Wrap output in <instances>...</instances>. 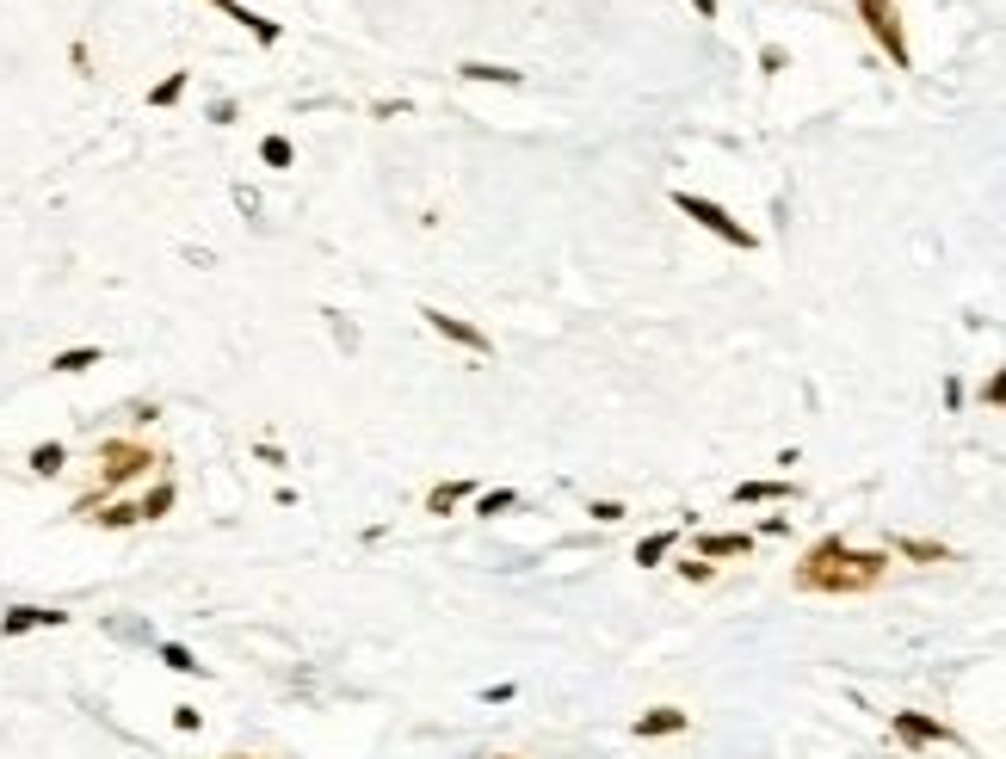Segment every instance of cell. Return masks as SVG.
Here are the masks:
<instances>
[{"label":"cell","mask_w":1006,"mask_h":759,"mask_svg":"<svg viewBox=\"0 0 1006 759\" xmlns=\"http://www.w3.org/2000/svg\"><path fill=\"white\" fill-rule=\"evenodd\" d=\"M889 581V550H858L846 537H821V544L803 550V562L790 568V587L797 593H871Z\"/></svg>","instance_id":"obj_1"},{"label":"cell","mask_w":1006,"mask_h":759,"mask_svg":"<svg viewBox=\"0 0 1006 759\" xmlns=\"http://www.w3.org/2000/svg\"><path fill=\"white\" fill-rule=\"evenodd\" d=\"M161 463H167V451L142 445V439H105V445H99V488L75 500V519H87L93 506H105V494L130 488L136 476H149V469H161Z\"/></svg>","instance_id":"obj_2"},{"label":"cell","mask_w":1006,"mask_h":759,"mask_svg":"<svg viewBox=\"0 0 1006 759\" xmlns=\"http://www.w3.org/2000/svg\"><path fill=\"white\" fill-rule=\"evenodd\" d=\"M858 25L871 31V44L895 62V68H914V50H908V25H902V7L895 0H852Z\"/></svg>","instance_id":"obj_3"},{"label":"cell","mask_w":1006,"mask_h":759,"mask_svg":"<svg viewBox=\"0 0 1006 759\" xmlns=\"http://www.w3.org/2000/svg\"><path fill=\"white\" fill-rule=\"evenodd\" d=\"M673 210L679 216H692V223L704 229V235H716V241H729V247H741V253H753L760 247V235H753L741 216H729L716 198H698V192H673Z\"/></svg>","instance_id":"obj_4"},{"label":"cell","mask_w":1006,"mask_h":759,"mask_svg":"<svg viewBox=\"0 0 1006 759\" xmlns=\"http://www.w3.org/2000/svg\"><path fill=\"white\" fill-rule=\"evenodd\" d=\"M889 729H895V741H902V747H945V741H957L951 722L926 716V710H895V716H889Z\"/></svg>","instance_id":"obj_5"},{"label":"cell","mask_w":1006,"mask_h":759,"mask_svg":"<svg viewBox=\"0 0 1006 759\" xmlns=\"http://www.w3.org/2000/svg\"><path fill=\"white\" fill-rule=\"evenodd\" d=\"M426 315V328H433L439 340H451V346H470L476 358H494V340L476 328V321H463V315H451V309H420Z\"/></svg>","instance_id":"obj_6"},{"label":"cell","mask_w":1006,"mask_h":759,"mask_svg":"<svg viewBox=\"0 0 1006 759\" xmlns=\"http://www.w3.org/2000/svg\"><path fill=\"white\" fill-rule=\"evenodd\" d=\"M686 729H692V716L679 710V704H655V710H642V716L630 722L636 741H667V735H686Z\"/></svg>","instance_id":"obj_7"},{"label":"cell","mask_w":1006,"mask_h":759,"mask_svg":"<svg viewBox=\"0 0 1006 759\" xmlns=\"http://www.w3.org/2000/svg\"><path fill=\"white\" fill-rule=\"evenodd\" d=\"M210 7H217V13H223L229 25H241V31H247V38H254V44H266V50H272V44L284 38V31H278V19H260L254 7H241V0H210Z\"/></svg>","instance_id":"obj_8"},{"label":"cell","mask_w":1006,"mask_h":759,"mask_svg":"<svg viewBox=\"0 0 1006 759\" xmlns=\"http://www.w3.org/2000/svg\"><path fill=\"white\" fill-rule=\"evenodd\" d=\"M68 611H50V605H13L7 618H0V630L7 636H25V630H62Z\"/></svg>","instance_id":"obj_9"},{"label":"cell","mask_w":1006,"mask_h":759,"mask_svg":"<svg viewBox=\"0 0 1006 759\" xmlns=\"http://www.w3.org/2000/svg\"><path fill=\"white\" fill-rule=\"evenodd\" d=\"M463 500H476V476H451V482H439V488H426V513H433V519H451Z\"/></svg>","instance_id":"obj_10"},{"label":"cell","mask_w":1006,"mask_h":759,"mask_svg":"<svg viewBox=\"0 0 1006 759\" xmlns=\"http://www.w3.org/2000/svg\"><path fill=\"white\" fill-rule=\"evenodd\" d=\"M698 556H704V562H723V556H753V537H747V531H704V537H698Z\"/></svg>","instance_id":"obj_11"},{"label":"cell","mask_w":1006,"mask_h":759,"mask_svg":"<svg viewBox=\"0 0 1006 759\" xmlns=\"http://www.w3.org/2000/svg\"><path fill=\"white\" fill-rule=\"evenodd\" d=\"M889 550L908 556V562H957V550L951 544H932V537H889Z\"/></svg>","instance_id":"obj_12"},{"label":"cell","mask_w":1006,"mask_h":759,"mask_svg":"<svg viewBox=\"0 0 1006 759\" xmlns=\"http://www.w3.org/2000/svg\"><path fill=\"white\" fill-rule=\"evenodd\" d=\"M463 81H488V87H525L519 68H500V62H457Z\"/></svg>","instance_id":"obj_13"},{"label":"cell","mask_w":1006,"mask_h":759,"mask_svg":"<svg viewBox=\"0 0 1006 759\" xmlns=\"http://www.w3.org/2000/svg\"><path fill=\"white\" fill-rule=\"evenodd\" d=\"M766 500H797V482H741L735 506H766Z\"/></svg>","instance_id":"obj_14"},{"label":"cell","mask_w":1006,"mask_h":759,"mask_svg":"<svg viewBox=\"0 0 1006 759\" xmlns=\"http://www.w3.org/2000/svg\"><path fill=\"white\" fill-rule=\"evenodd\" d=\"M87 519L105 525V531H130V525H142V506H136V500H112V506H93Z\"/></svg>","instance_id":"obj_15"},{"label":"cell","mask_w":1006,"mask_h":759,"mask_svg":"<svg viewBox=\"0 0 1006 759\" xmlns=\"http://www.w3.org/2000/svg\"><path fill=\"white\" fill-rule=\"evenodd\" d=\"M99 358H105L99 346H68V352H56V358H50V371H56V377H81V371H93V365H99Z\"/></svg>","instance_id":"obj_16"},{"label":"cell","mask_w":1006,"mask_h":759,"mask_svg":"<svg viewBox=\"0 0 1006 759\" xmlns=\"http://www.w3.org/2000/svg\"><path fill=\"white\" fill-rule=\"evenodd\" d=\"M673 544H679V531H649L636 544V568H661L667 556H673Z\"/></svg>","instance_id":"obj_17"},{"label":"cell","mask_w":1006,"mask_h":759,"mask_svg":"<svg viewBox=\"0 0 1006 759\" xmlns=\"http://www.w3.org/2000/svg\"><path fill=\"white\" fill-rule=\"evenodd\" d=\"M173 500H179V488H173V482L161 476V482H155L149 494L136 500V506H142V525H155V519H167V513H173Z\"/></svg>","instance_id":"obj_18"},{"label":"cell","mask_w":1006,"mask_h":759,"mask_svg":"<svg viewBox=\"0 0 1006 759\" xmlns=\"http://www.w3.org/2000/svg\"><path fill=\"white\" fill-rule=\"evenodd\" d=\"M186 87H192V75H186V68H173V75H161V81L149 87V105H155V112H161V105H179V99H186Z\"/></svg>","instance_id":"obj_19"},{"label":"cell","mask_w":1006,"mask_h":759,"mask_svg":"<svg viewBox=\"0 0 1006 759\" xmlns=\"http://www.w3.org/2000/svg\"><path fill=\"white\" fill-rule=\"evenodd\" d=\"M62 469H68V445H56V439H50V445L31 451V476H44V482H50V476H62Z\"/></svg>","instance_id":"obj_20"},{"label":"cell","mask_w":1006,"mask_h":759,"mask_svg":"<svg viewBox=\"0 0 1006 759\" xmlns=\"http://www.w3.org/2000/svg\"><path fill=\"white\" fill-rule=\"evenodd\" d=\"M513 506H519L513 488H488V494H476V513H482V519H500V513H513Z\"/></svg>","instance_id":"obj_21"},{"label":"cell","mask_w":1006,"mask_h":759,"mask_svg":"<svg viewBox=\"0 0 1006 759\" xmlns=\"http://www.w3.org/2000/svg\"><path fill=\"white\" fill-rule=\"evenodd\" d=\"M161 667H173V673H204V661L192 655V648H179V642H161Z\"/></svg>","instance_id":"obj_22"},{"label":"cell","mask_w":1006,"mask_h":759,"mask_svg":"<svg viewBox=\"0 0 1006 759\" xmlns=\"http://www.w3.org/2000/svg\"><path fill=\"white\" fill-rule=\"evenodd\" d=\"M260 161H266V167H291V161H297V149H291L284 136H266V142H260Z\"/></svg>","instance_id":"obj_23"},{"label":"cell","mask_w":1006,"mask_h":759,"mask_svg":"<svg viewBox=\"0 0 1006 759\" xmlns=\"http://www.w3.org/2000/svg\"><path fill=\"white\" fill-rule=\"evenodd\" d=\"M982 408H994V414H1006V365L982 383Z\"/></svg>","instance_id":"obj_24"},{"label":"cell","mask_w":1006,"mask_h":759,"mask_svg":"<svg viewBox=\"0 0 1006 759\" xmlns=\"http://www.w3.org/2000/svg\"><path fill=\"white\" fill-rule=\"evenodd\" d=\"M679 568V581H692V587H704L710 574H716V562H704V556H686V562H673Z\"/></svg>","instance_id":"obj_25"},{"label":"cell","mask_w":1006,"mask_h":759,"mask_svg":"<svg viewBox=\"0 0 1006 759\" xmlns=\"http://www.w3.org/2000/svg\"><path fill=\"white\" fill-rule=\"evenodd\" d=\"M587 513H593L599 525H618V519H624V500H593V506H587Z\"/></svg>","instance_id":"obj_26"},{"label":"cell","mask_w":1006,"mask_h":759,"mask_svg":"<svg viewBox=\"0 0 1006 759\" xmlns=\"http://www.w3.org/2000/svg\"><path fill=\"white\" fill-rule=\"evenodd\" d=\"M173 729H186V735H198V729H204V716H198L192 704H179V710H173Z\"/></svg>","instance_id":"obj_27"},{"label":"cell","mask_w":1006,"mask_h":759,"mask_svg":"<svg viewBox=\"0 0 1006 759\" xmlns=\"http://www.w3.org/2000/svg\"><path fill=\"white\" fill-rule=\"evenodd\" d=\"M784 62H790V56H784L778 44H766V50H760V68H766V75H784Z\"/></svg>","instance_id":"obj_28"},{"label":"cell","mask_w":1006,"mask_h":759,"mask_svg":"<svg viewBox=\"0 0 1006 759\" xmlns=\"http://www.w3.org/2000/svg\"><path fill=\"white\" fill-rule=\"evenodd\" d=\"M692 7H698V19H716V0H692Z\"/></svg>","instance_id":"obj_29"},{"label":"cell","mask_w":1006,"mask_h":759,"mask_svg":"<svg viewBox=\"0 0 1006 759\" xmlns=\"http://www.w3.org/2000/svg\"><path fill=\"white\" fill-rule=\"evenodd\" d=\"M229 759H266V753H229Z\"/></svg>","instance_id":"obj_30"},{"label":"cell","mask_w":1006,"mask_h":759,"mask_svg":"<svg viewBox=\"0 0 1006 759\" xmlns=\"http://www.w3.org/2000/svg\"><path fill=\"white\" fill-rule=\"evenodd\" d=\"M494 759H513V753H494Z\"/></svg>","instance_id":"obj_31"}]
</instances>
